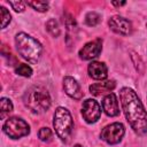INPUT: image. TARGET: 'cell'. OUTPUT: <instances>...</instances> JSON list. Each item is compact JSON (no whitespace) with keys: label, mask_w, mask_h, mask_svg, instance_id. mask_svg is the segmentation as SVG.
Returning a JSON list of instances; mask_svg holds the SVG:
<instances>
[{"label":"cell","mask_w":147,"mask_h":147,"mask_svg":"<svg viewBox=\"0 0 147 147\" xmlns=\"http://www.w3.org/2000/svg\"><path fill=\"white\" fill-rule=\"evenodd\" d=\"M15 72L20 76H23V77H30L32 75V69L31 67H29L28 64H24V63H21L18 64L16 68H15Z\"/></svg>","instance_id":"obj_18"},{"label":"cell","mask_w":147,"mask_h":147,"mask_svg":"<svg viewBox=\"0 0 147 147\" xmlns=\"http://www.w3.org/2000/svg\"><path fill=\"white\" fill-rule=\"evenodd\" d=\"M88 74L93 79L103 80L108 76V69L103 62L93 61L88 64Z\"/></svg>","instance_id":"obj_12"},{"label":"cell","mask_w":147,"mask_h":147,"mask_svg":"<svg viewBox=\"0 0 147 147\" xmlns=\"http://www.w3.org/2000/svg\"><path fill=\"white\" fill-rule=\"evenodd\" d=\"M3 132L11 139H20L22 137H25L30 133V126L29 124L18 117H10L8 118L3 126Z\"/></svg>","instance_id":"obj_5"},{"label":"cell","mask_w":147,"mask_h":147,"mask_svg":"<svg viewBox=\"0 0 147 147\" xmlns=\"http://www.w3.org/2000/svg\"><path fill=\"white\" fill-rule=\"evenodd\" d=\"M63 88H64L65 93L70 98L75 99V100H79L83 96V92L80 91L79 84L77 83V80L75 78H72L70 76L64 77V79H63Z\"/></svg>","instance_id":"obj_10"},{"label":"cell","mask_w":147,"mask_h":147,"mask_svg":"<svg viewBox=\"0 0 147 147\" xmlns=\"http://www.w3.org/2000/svg\"><path fill=\"white\" fill-rule=\"evenodd\" d=\"M116 84L114 80H106L101 83H95L90 86V91L93 95H101L106 92H110L115 88Z\"/></svg>","instance_id":"obj_13"},{"label":"cell","mask_w":147,"mask_h":147,"mask_svg":"<svg viewBox=\"0 0 147 147\" xmlns=\"http://www.w3.org/2000/svg\"><path fill=\"white\" fill-rule=\"evenodd\" d=\"M82 115L87 123H95L101 116V107L98 101L93 99L85 100L82 107Z\"/></svg>","instance_id":"obj_7"},{"label":"cell","mask_w":147,"mask_h":147,"mask_svg":"<svg viewBox=\"0 0 147 147\" xmlns=\"http://www.w3.org/2000/svg\"><path fill=\"white\" fill-rule=\"evenodd\" d=\"M114 6H123V5H125V1H122V2H117V1H113L111 2Z\"/></svg>","instance_id":"obj_22"},{"label":"cell","mask_w":147,"mask_h":147,"mask_svg":"<svg viewBox=\"0 0 147 147\" xmlns=\"http://www.w3.org/2000/svg\"><path fill=\"white\" fill-rule=\"evenodd\" d=\"M15 44L18 54L30 63H37L41 56L42 47L40 42L31 36L21 32L15 37Z\"/></svg>","instance_id":"obj_3"},{"label":"cell","mask_w":147,"mask_h":147,"mask_svg":"<svg viewBox=\"0 0 147 147\" xmlns=\"http://www.w3.org/2000/svg\"><path fill=\"white\" fill-rule=\"evenodd\" d=\"M53 126L55 129L57 137L62 141L68 142L70 140L74 129V121L68 109L63 107L56 108L53 116Z\"/></svg>","instance_id":"obj_4"},{"label":"cell","mask_w":147,"mask_h":147,"mask_svg":"<svg viewBox=\"0 0 147 147\" xmlns=\"http://www.w3.org/2000/svg\"><path fill=\"white\" fill-rule=\"evenodd\" d=\"M24 105L34 114H42L51 107V96L42 86H31L24 93Z\"/></svg>","instance_id":"obj_2"},{"label":"cell","mask_w":147,"mask_h":147,"mask_svg":"<svg viewBox=\"0 0 147 147\" xmlns=\"http://www.w3.org/2000/svg\"><path fill=\"white\" fill-rule=\"evenodd\" d=\"M102 109L106 113V115L114 117L119 114V107H118V101L117 98L114 93H109L106 95L102 100Z\"/></svg>","instance_id":"obj_11"},{"label":"cell","mask_w":147,"mask_h":147,"mask_svg":"<svg viewBox=\"0 0 147 147\" xmlns=\"http://www.w3.org/2000/svg\"><path fill=\"white\" fill-rule=\"evenodd\" d=\"M101 49H102L101 39H95L93 41L87 42L85 46H83V48L79 51V57L85 61L92 60L101 53Z\"/></svg>","instance_id":"obj_9"},{"label":"cell","mask_w":147,"mask_h":147,"mask_svg":"<svg viewBox=\"0 0 147 147\" xmlns=\"http://www.w3.org/2000/svg\"><path fill=\"white\" fill-rule=\"evenodd\" d=\"M119 100L133 131L139 136H144L147 132V113L137 93L130 87H123L119 91Z\"/></svg>","instance_id":"obj_1"},{"label":"cell","mask_w":147,"mask_h":147,"mask_svg":"<svg viewBox=\"0 0 147 147\" xmlns=\"http://www.w3.org/2000/svg\"><path fill=\"white\" fill-rule=\"evenodd\" d=\"M100 21H101V16L95 11H90L85 16V23L88 26H95L96 24L100 23Z\"/></svg>","instance_id":"obj_16"},{"label":"cell","mask_w":147,"mask_h":147,"mask_svg":"<svg viewBox=\"0 0 147 147\" xmlns=\"http://www.w3.org/2000/svg\"><path fill=\"white\" fill-rule=\"evenodd\" d=\"M38 137L41 141L44 142H49L52 139H53V133H52V130L48 129V127H41L38 132Z\"/></svg>","instance_id":"obj_19"},{"label":"cell","mask_w":147,"mask_h":147,"mask_svg":"<svg viewBox=\"0 0 147 147\" xmlns=\"http://www.w3.org/2000/svg\"><path fill=\"white\" fill-rule=\"evenodd\" d=\"M125 133V127L122 123H113L103 127L100 133V138L109 145L118 144Z\"/></svg>","instance_id":"obj_6"},{"label":"cell","mask_w":147,"mask_h":147,"mask_svg":"<svg viewBox=\"0 0 147 147\" xmlns=\"http://www.w3.org/2000/svg\"><path fill=\"white\" fill-rule=\"evenodd\" d=\"M0 15H1V28L5 29L9 24L10 20H11L10 18V14L5 7H0Z\"/></svg>","instance_id":"obj_20"},{"label":"cell","mask_w":147,"mask_h":147,"mask_svg":"<svg viewBox=\"0 0 147 147\" xmlns=\"http://www.w3.org/2000/svg\"><path fill=\"white\" fill-rule=\"evenodd\" d=\"M26 5L32 7L34 10L38 11H46L48 9V2L47 1H26Z\"/></svg>","instance_id":"obj_17"},{"label":"cell","mask_w":147,"mask_h":147,"mask_svg":"<svg viewBox=\"0 0 147 147\" xmlns=\"http://www.w3.org/2000/svg\"><path fill=\"white\" fill-rule=\"evenodd\" d=\"M0 117L1 119H5L7 115H9L13 111V103L9 99L7 98H2L0 100Z\"/></svg>","instance_id":"obj_14"},{"label":"cell","mask_w":147,"mask_h":147,"mask_svg":"<svg viewBox=\"0 0 147 147\" xmlns=\"http://www.w3.org/2000/svg\"><path fill=\"white\" fill-rule=\"evenodd\" d=\"M74 147H83V146H80V145H75Z\"/></svg>","instance_id":"obj_23"},{"label":"cell","mask_w":147,"mask_h":147,"mask_svg":"<svg viewBox=\"0 0 147 147\" xmlns=\"http://www.w3.org/2000/svg\"><path fill=\"white\" fill-rule=\"evenodd\" d=\"M46 29L47 31L53 36V37H59L60 36V26H59V23L55 18H51L49 21H47L46 23Z\"/></svg>","instance_id":"obj_15"},{"label":"cell","mask_w":147,"mask_h":147,"mask_svg":"<svg viewBox=\"0 0 147 147\" xmlns=\"http://www.w3.org/2000/svg\"><path fill=\"white\" fill-rule=\"evenodd\" d=\"M109 28L118 33V34H122V36H129L132 31V25H131V22L122 16H113L109 22Z\"/></svg>","instance_id":"obj_8"},{"label":"cell","mask_w":147,"mask_h":147,"mask_svg":"<svg viewBox=\"0 0 147 147\" xmlns=\"http://www.w3.org/2000/svg\"><path fill=\"white\" fill-rule=\"evenodd\" d=\"M9 5L11 6V8H13L15 11L21 13V11H23V10L25 9L26 2H24V1H9Z\"/></svg>","instance_id":"obj_21"}]
</instances>
